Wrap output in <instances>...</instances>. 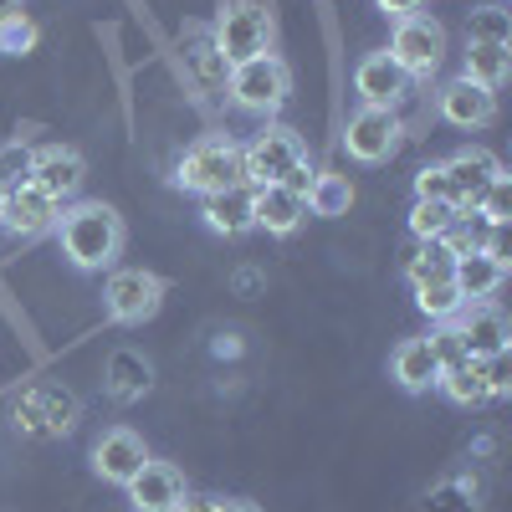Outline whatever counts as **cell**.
<instances>
[{
    "label": "cell",
    "instance_id": "1",
    "mask_svg": "<svg viewBox=\"0 0 512 512\" xmlns=\"http://www.w3.org/2000/svg\"><path fill=\"white\" fill-rule=\"evenodd\" d=\"M57 241H62V256L77 267V272H103L118 262L123 251V216L103 200H77V205H62L57 216Z\"/></svg>",
    "mask_w": 512,
    "mask_h": 512
},
{
    "label": "cell",
    "instance_id": "2",
    "mask_svg": "<svg viewBox=\"0 0 512 512\" xmlns=\"http://www.w3.org/2000/svg\"><path fill=\"white\" fill-rule=\"evenodd\" d=\"M292 93V72L277 52H262V57H251V62H236L226 72V98L231 108L251 113V118H272Z\"/></svg>",
    "mask_w": 512,
    "mask_h": 512
},
{
    "label": "cell",
    "instance_id": "3",
    "mask_svg": "<svg viewBox=\"0 0 512 512\" xmlns=\"http://www.w3.org/2000/svg\"><path fill=\"white\" fill-rule=\"evenodd\" d=\"M175 185L200 195V200L221 195L231 185H246L241 180V144H231V139H200V144H190L180 169H175Z\"/></svg>",
    "mask_w": 512,
    "mask_h": 512
},
{
    "label": "cell",
    "instance_id": "4",
    "mask_svg": "<svg viewBox=\"0 0 512 512\" xmlns=\"http://www.w3.org/2000/svg\"><path fill=\"white\" fill-rule=\"evenodd\" d=\"M210 36H216V52L226 57V67H236V62L272 52V16L256 0H231L216 16V26H210Z\"/></svg>",
    "mask_w": 512,
    "mask_h": 512
},
{
    "label": "cell",
    "instance_id": "5",
    "mask_svg": "<svg viewBox=\"0 0 512 512\" xmlns=\"http://www.w3.org/2000/svg\"><path fill=\"white\" fill-rule=\"evenodd\" d=\"M159 303H164V277H154V272H144V267H123V272H113L108 287H103V313H108V323H118V328L149 323V318L159 313Z\"/></svg>",
    "mask_w": 512,
    "mask_h": 512
},
{
    "label": "cell",
    "instance_id": "6",
    "mask_svg": "<svg viewBox=\"0 0 512 512\" xmlns=\"http://www.w3.org/2000/svg\"><path fill=\"white\" fill-rule=\"evenodd\" d=\"M303 154H308V149H303V139H297V128H287V123H267L262 134H256V139L241 149V180H246L251 190L277 185Z\"/></svg>",
    "mask_w": 512,
    "mask_h": 512
},
{
    "label": "cell",
    "instance_id": "7",
    "mask_svg": "<svg viewBox=\"0 0 512 512\" xmlns=\"http://www.w3.org/2000/svg\"><path fill=\"white\" fill-rule=\"evenodd\" d=\"M390 57L400 62V72H405L410 82H415V77H431V72L441 67V57H446V31H441V21L425 16V11L400 16V21H395V36H390Z\"/></svg>",
    "mask_w": 512,
    "mask_h": 512
},
{
    "label": "cell",
    "instance_id": "8",
    "mask_svg": "<svg viewBox=\"0 0 512 512\" xmlns=\"http://www.w3.org/2000/svg\"><path fill=\"white\" fill-rule=\"evenodd\" d=\"M400 134H405V128H400L395 108H359L349 118V128H344V149L359 164H384L400 149Z\"/></svg>",
    "mask_w": 512,
    "mask_h": 512
},
{
    "label": "cell",
    "instance_id": "9",
    "mask_svg": "<svg viewBox=\"0 0 512 512\" xmlns=\"http://www.w3.org/2000/svg\"><path fill=\"white\" fill-rule=\"evenodd\" d=\"M62 216V205L47 195V190H36L31 180L26 185H11L6 190V210H0V231L16 236V241H36V236H47Z\"/></svg>",
    "mask_w": 512,
    "mask_h": 512
},
{
    "label": "cell",
    "instance_id": "10",
    "mask_svg": "<svg viewBox=\"0 0 512 512\" xmlns=\"http://www.w3.org/2000/svg\"><path fill=\"white\" fill-rule=\"evenodd\" d=\"M441 169H446V180H451V210H456V221H472L482 190L492 185V175H502V164L487 149H461Z\"/></svg>",
    "mask_w": 512,
    "mask_h": 512
},
{
    "label": "cell",
    "instance_id": "11",
    "mask_svg": "<svg viewBox=\"0 0 512 512\" xmlns=\"http://www.w3.org/2000/svg\"><path fill=\"white\" fill-rule=\"evenodd\" d=\"M82 180H88V159H82L72 144H41L36 159H31V185L36 190H47L57 205H67Z\"/></svg>",
    "mask_w": 512,
    "mask_h": 512
},
{
    "label": "cell",
    "instance_id": "12",
    "mask_svg": "<svg viewBox=\"0 0 512 512\" xmlns=\"http://www.w3.org/2000/svg\"><path fill=\"white\" fill-rule=\"evenodd\" d=\"M72 420H77V400L57 384H36L26 400H16V425L26 436H62L72 431Z\"/></svg>",
    "mask_w": 512,
    "mask_h": 512
},
{
    "label": "cell",
    "instance_id": "13",
    "mask_svg": "<svg viewBox=\"0 0 512 512\" xmlns=\"http://www.w3.org/2000/svg\"><path fill=\"white\" fill-rule=\"evenodd\" d=\"M436 113H441L451 128L477 134V128H487V123L497 118V93H487V88H477V82L456 77V82H446V88L436 93Z\"/></svg>",
    "mask_w": 512,
    "mask_h": 512
},
{
    "label": "cell",
    "instance_id": "14",
    "mask_svg": "<svg viewBox=\"0 0 512 512\" xmlns=\"http://www.w3.org/2000/svg\"><path fill=\"white\" fill-rule=\"evenodd\" d=\"M354 93H359V108H395L410 93V77L400 72L390 52H369L354 72Z\"/></svg>",
    "mask_w": 512,
    "mask_h": 512
},
{
    "label": "cell",
    "instance_id": "15",
    "mask_svg": "<svg viewBox=\"0 0 512 512\" xmlns=\"http://www.w3.org/2000/svg\"><path fill=\"white\" fill-rule=\"evenodd\" d=\"M144 461H149V451H144V441L128 431V425H113V431H103L93 441V472L103 482H113V487H128V477H134Z\"/></svg>",
    "mask_w": 512,
    "mask_h": 512
},
{
    "label": "cell",
    "instance_id": "16",
    "mask_svg": "<svg viewBox=\"0 0 512 512\" xmlns=\"http://www.w3.org/2000/svg\"><path fill=\"white\" fill-rule=\"evenodd\" d=\"M123 492H128V502H134V512H169V507L185 497V477H180L169 461H154V456H149L139 472L128 477Z\"/></svg>",
    "mask_w": 512,
    "mask_h": 512
},
{
    "label": "cell",
    "instance_id": "17",
    "mask_svg": "<svg viewBox=\"0 0 512 512\" xmlns=\"http://www.w3.org/2000/svg\"><path fill=\"white\" fill-rule=\"evenodd\" d=\"M451 323H456L461 344H466V359H492V354L507 349V318L492 303H466Z\"/></svg>",
    "mask_w": 512,
    "mask_h": 512
},
{
    "label": "cell",
    "instance_id": "18",
    "mask_svg": "<svg viewBox=\"0 0 512 512\" xmlns=\"http://www.w3.org/2000/svg\"><path fill=\"white\" fill-rule=\"evenodd\" d=\"M251 221L262 226L267 236H292L297 226L308 221V200L282 190V185H262V190H251Z\"/></svg>",
    "mask_w": 512,
    "mask_h": 512
},
{
    "label": "cell",
    "instance_id": "19",
    "mask_svg": "<svg viewBox=\"0 0 512 512\" xmlns=\"http://www.w3.org/2000/svg\"><path fill=\"white\" fill-rule=\"evenodd\" d=\"M200 221H205V231H216V236L256 231V221H251V185H231L221 195H205L200 200Z\"/></svg>",
    "mask_w": 512,
    "mask_h": 512
},
{
    "label": "cell",
    "instance_id": "20",
    "mask_svg": "<svg viewBox=\"0 0 512 512\" xmlns=\"http://www.w3.org/2000/svg\"><path fill=\"white\" fill-rule=\"evenodd\" d=\"M390 374L400 390L420 395V390H436V379H441V364L431 354V338H405V344H395L390 354Z\"/></svg>",
    "mask_w": 512,
    "mask_h": 512
},
{
    "label": "cell",
    "instance_id": "21",
    "mask_svg": "<svg viewBox=\"0 0 512 512\" xmlns=\"http://www.w3.org/2000/svg\"><path fill=\"white\" fill-rule=\"evenodd\" d=\"M451 282H456V292L466 297V303H487L492 292H502L507 267L497 262V256H487V251H466V256H456Z\"/></svg>",
    "mask_w": 512,
    "mask_h": 512
},
{
    "label": "cell",
    "instance_id": "22",
    "mask_svg": "<svg viewBox=\"0 0 512 512\" xmlns=\"http://www.w3.org/2000/svg\"><path fill=\"white\" fill-rule=\"evenodd\" d=\"M149 384H154V369H149V359H144V354L118 349V354L108 359V395H113L118 405L144 400V395H149Z\"/></svg>",
    "mask_w": 512,
    "mask_h": 512
},
{
    "label": "cell",
    "instance_id": "23",
    "mask_svg": "<svg viewBox=\"0 0 512 512\" xmlns=\"http://www.w3.org/2000/svg\"><path fill=\"white\" fill-rule=\"evenodd\" d=\"M512 72V47H497V41H466V82H477V88L497 93Z\"/></svg>",
    "mask_w": 512,
    "mask_h": 512
},
{
    "label": "cell",
    "instance_id": "24",
    "mask_svg": "<svg viewBox=\"0 0 512 512\" xmlns=\"http://www.w3.org/2000/svg\"><path fill=\"white\" fill-rule=\"evenodd\" d=\"M185 67H190V77L200 82V88H226V57L216 52V36L210 31H200V26H190L185 31Z\"/></svg>",
    "mask_w": 512,
    "mask_h": 512
},
{
    "label": "cell",
    "instance_id": "25",
    "mask_svg": "<svg viewBox=\"0 0 512 512\" xmlns=\"http://www.w3.org/2000/svg\"><path fill=\"white\" fill-rule=\"evenodd\" d=\"M436 390H441L451 405H461V410H477V405L492 400L487 374H482V359H466V364H456V369H441Z\"/></svg>",
    "mask_w": 512,
    "mask_h": 512
},
{
    "label": "cell",
    "instance_id": "26",
    "mask_svg": "<svg viewBox=\"0 0 512 512\" xmlns=\"http://www.w3.org/2000/svg\"><path fill=\"white\" fill-rule=\"evenodd\" d=\"M456 272V256L446 241H420V251L405 262V282L410 287H431V282H451Z\"/></svg>",
    "mask_w": 512,
    "mask_h": 512
},
{
    "label": "cell",
    "instance_id": "27",
    "mask_svg": "<svg viewBox=\"0 0 512 512\" xmlns=\"http://www.w3.org/2000/svg\"><path fill=\"white\" fill-rule=\"evenodd\" d=\"M349 205H354V185L349 175H333V169H318V180L308 190V216H349Z\"/></svg>",
    "mask_w": 512,
    "mask_h": 512
},
{
    "label": "cell",
    "instance_id": "28",
    "mask_svg": "<svg viewBox=\"0 0 512 512\" xmlns=\"http://www.w3.org/2000/svg\"><path fill=\"white\" fill-rule=\"evenodd\" d=\"M451 226H456L451 200H415V210H410V236L415 241H441Z\"/></svg>",
    "mask_w": 512,
    "mask_h": 512
},
{
    "label": "cell",
    "instance_id": "29",
    "mask_svg": "<svg viewBox=\"0 0 512 512\" xmlns=\"http://www.w3.org/2000/svg\"><path fill=\"white\" fill-rule=\"evenodd\" d=\"M466 41H497V47H512V11H502V6L466 11Z\"/></svg>",
    "mask_w": 512,
    "mask_h": 512
},
{
    "label": "cell",
    "instance_id": "30",
    "mask_svg": "<svg viewBox=\"0 0 512 512\" xmlns=\"http://www.w3.org/2000/svg\"><path fill=\"white\" fill-rule=\"evenodd\" d=\"M41 47V26L26 16V11H11L0 16V57H26Z\"/></svg>",
    "mask_w": 512,
    "mask_h": 512
},
{
    "label": "cell",
    "instance_id": "31",
    "mask_svg": "<svg viewBox=\"0 0 512 512\" xmlns=\"http://www.w3.org/2000/svg\"><path fill=\"white\" fill-rule=\"evenodd\" d=\"M415 308L436 323H451L466 308V297L456 292V282H431V287H415Z\"/></svg>",
    "mask_w": 512,
    "mask_h": 512
},
{
    "label": "cell",
    "instance_id": "32",
    "mask_svg": "<svg viewBox=\"0 0 512 512\" xmlns=\"http://www.w3.org/2000/svg\"><path fill=\"white\" fill-rule=\"evenodd\" d=\"M31 159H36V149L26 144V139H11V144H0V185H26L31 180Z\"/></svg>",
    "mask_w": 512,
    "mask_h": 512
},
{
    "label": "cell",
    "instance_id": "33",
    "mask_svg": "<svg viewBox=\"0 0 512 512\" xmlns=\"http://www.w3.org/2000/svg\"><path fill=\"white\" fill-rule=\"evenodd\" d=\"M477 216H482L487 226H507V216H512V180H507V175H492V185H487L482 200H477Z\"/></svg>",
    "mask_w": 512,
    "mask_h": 512
},
{
    "label": "cell",
    "instance_id": "34",
    "mask_svg": "<svg viewBox=\"0 0 512 512\" xmlns=\"http://www.w3.org/2000/svg\"><path fill=\"white\" fill-rule=\"evenodd\" d=\"M431 354H436V364H441V369H456V364H466V344H461L456 323H441V328L431 333Z\"/></svg>",
    "mask_w": 512,
    "mask_h": 512
},
{
    "label": "cell",
    "instance_id": "35",
    "mask_svg": "<svg viewBox=\"0 0 512 512\" xmlns=\"http://www.w3.org/2000/svg\"><path fill=\"white\" fill-rule=\"evenodd\" d=\"M415 200H451V180L441 164H425L415 175Z\"/></svg>",
    "mask_w": 512,
    "mask_h": 512
},
{
    "label": "cell",
    "instance_id": "36",
    "mask_svg": "<svg viewBox=\"0 0 512 512\" xmlns=\"http://www.w3.org/2000/svg\"><path fill=\"white\" fill-rule=\"evenodd\" d=\"M482 374H487V390H492V400H502V395L512 390V354L502 349V354L482 359Z\"/></svg>",
    "mask_w": 512,
    "mask_h": 512
},
{
    "label": "cell",
    "instance_id": "37",
    "mask_svg": "<svg viewBox=\"0 0 512 512\" xmlns=\"http://www.w3.org/2000/svg\"><path fill=\"white\" fill-rule=\"evenodd\" d=\"M313 180H318V169H313V164H308V154H303V159H297V164L287 169V175H282L277 185H282V190H292V195H303V200H308V190H313Z\"/></svg>",
    "mask_w": 512,
    "mask_h": 512
},
{
    "label": "cell",
    "instance_id": "38",
    "mask_svg": "<svg viewBox=\"0 0 512 512\" xmlns=\"http://www.w3.org/2000/svg\"><path fill=\"white\" fill-rule=\"evenodd\" d=\"M374 6H379L384 16H395V21H400V16H415L425 0H374Z\"/></svg>",
    "mask_w": 512,
    "mask_h": 512
},
{
    "label": "cell",
    "instance_id": "39",
    "mask_svg": "<svg viewBox=\"0 0 512 512\" xmlns=\"http://www.w3.org/2000/svg\"><path fill=\"white\" fill-rule=\"evenodd\" d=\"M169 512H216V497H195V492H185Z\"/></svg>",
    "mask_w": 512,
    "mask_h": 512
},
{
    "label": "cell",
    "instance_id": "40",
    "mask_svg": "<svg viewBox=\"0 0 512 512\" xmlns=\"http://www.w3.org/2000/svg\"><path fill=\"white\" fill-rule=\"evenodd\" d=\"M216 512H256L251 502H236V497H226V502H216Z\"/></svg>",
    "mask_w": 512,
    "mask_h": 512
},
{
    "label": "cell",
    "instance_id": "41",
    "mask_svg": "<svg viewBox=\"0 0 512 512\" xmlns=\"http://www.w3.org/2000/svg\"><path fill=\"white\" fill-rule=\"evenodd\" d=\"M216 354H241V344H236V333H226L221 344H216Z\"/></svg>",
    "mask_w": 512,
    "mask_h": 512
},
{
    "label": "cell",
    "instance_id": "42",
    "mask_svg": "<svg viewBox=\"0 0 512 512\" xmlns=\"http://www.w3.org/2000/svg\"><path fill=\"white\" fill-rule=\"evenodd\" d=\"M11 11H21V0H0V16H11Z\"/></svg>",
    "mask_w": 512,
    "mask_h": 512
},
{
    "label": "cell",
    "instance_id": "43",
    "mask_svg": "<svg viewBox=\"0 0 512 512\" xmlns=\"http://www.w3.org/2000/svg\"><path fill=\"white\" fill-rule=\"evenodd\" d=\"M0 210H6V185H0Z\"/></svg>",
    "mask_w": 512,
    "mask_h": 512
}]
</instances>
